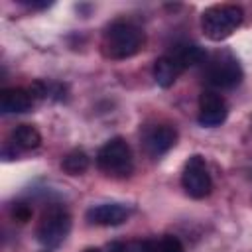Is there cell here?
<instances>
[{
  "label": "cell",
  "instance_id": "obj_1",
  "mask_svg": "<svg viewBox=\"0 0 252 252\" xmlns=\"http://www.w3.org/2000/svg\"><path fill=\"white\" fill-rule=\"evenodd\" d=\"M144 43V32L132 22H112L102 37V51L110 59H126L140 51Z\"/></svg>",
  "mask_w": 252,
  "mask_h": 252
},
{
  "label": "cell",
  "instance_id": "obj_2",
  "mask_svg": "<svg viewBox=\"0 0 252 252\" xmlns=\"http://www.w3.org/2000/svg\"><path fill=\"white\" fill-rule=\"evenodd\" d=\"M242 20H244V12L240 6L217 4L203 12L201 30L209 39L220 41V39H226L228 35H232V32H236V28L242 24Z\"/></svg>",
  "mask_w": 252,
  "mask_h": 252
},
{
  "label": "cell",
  "instance_id": "obj_3",
  "mask_svg": "<svg viewBox=\"0 0 252 252\" xmlns=\"http://www.w3.org/2000/svg\"><path fill=\"white\" fill-rule=\"evenodd\" d=\"M96 165L112 177H128L134 169V158L128 142L120 136L110 138L96 152Z\"/></svg>",
  "mask_w": 252,
  "mask_h": 252
},
{
  "label": "cell",
  "instance_id": "obj_4",
  "mask_svg": "<svg viewBox=\"0 0 252 252\" xmlns=\"http://www.w3.org/2000/svg\"><path fill=\"white\" fill-rule=\"evenodd\" d=\"M71 230V217L61 205H51L43 211L37 224V240L45 248H57Z\"/></svg>",
  "mask_w": 252,
  "mask_h": 252
},
{
  "label": "cell",
  "instance_id": "obj_5",
  "mask_svg": "<svg viewBox=\"0 0 252 252\" xmlns=\"http://www.w3.org/2000/svg\"><path fill=\"white\" fill-rule=\"evenodd\" d=\"M181 185L185 193L193 199H205L213 189V179L207 169V161L203 156L193 154L183 165L181 171Z\"/></svg>",
  "mask_w": 252,
  "mask_h": 252
},
{
  "label": "cell",
  "instance_id": "obj_6",
  "mask_svg": "<svg viewBox=\"0 0 252 252\" xmlns=\"http://www.w3.org/2000/svg\"><path fill=\"white\" fill-rule=\"evenodd\" d=\"M207 81L213 87L219 89H232L236 85H240L242 81V67L238 63V59L230 53H217L205 71Z\"/></svg>",
  "mask_w": 252,
  "mask_h": 252
},
{
  "label": "cell",
  "instance_id": "obj_7",
  "mask_svg": "<svg viewBox=\"0 0 252 252\" xmlns=\"http://www.w3.org/2000/svg\"><path fill=\"white\" fill-rule=\"evenodd\" d=\"M228 114V106L224 102V98L213 91H205L199 96V124L205 128H215L220 126L226 120Z\"/></svg>",
  "mask_w": 252,
  "mask_h": 252
},
{
  "label": "cell",
  "instance_id": "obj_8",
  "mask_svg": "<svg viewBox=\"0 0 252 252\" xmlns=\"http://www.w3.org/2000/svg\"><path fill=\"white\" fill-rule=\"evenodd\" d=\"M130 217V209L122 203H100L87 211V220L98 226H118Z\"/></svg>",
  "mask_w": 252,
  "mask_h": 252
},
{
  "label": "cell",
  "instance_id": "obj_9",
  "mask_svg": "<svg viewBox=\"0 0 252 252\" xmlns=\"http://www.w3.org/2000/svg\"><path fill=\"white\" fill-rule=\"evenodd\" d=\"M175 140H177V132L173 126L169 124H158V126H152L146 136H144V146H146V152L154 158L169 152L173 146H175Z\"/></svg>",
  "mask_w": 252,
  "mask_h": 252
},
{
  "label": "cell",
  "instance_id": "obj_10",
  "mask_svg": "<svg viewBox=\"0 0 252 252\" xmlns=\"http://www.w3.org/2000/svg\"><path fill=\"white\" fill-rule=\"evenodd\" d=\"M33 104L30 91L24 89H4L0 93V110L4 114H22L28 112Z\"/></svg>",
  "mask_w": 252,
  "mask_h": 252
},
{
  "label": "cell",
  "instance_id": "obj_11",
  "mask_svg": "<svg viewBox=\"0 0 252 252\" xmlns=\"http://www.w3.org/2000/svg\"><path fill=\"white\" fill-rule=\"evenodd\" d=\"M179 73H181V67L173 59V55H163V57L156 59V63H154V79L163 89L171 87L177 81Z\"/></svg>",
  "mask_w": 252,
  "mask_h": 252
},
{
  "label": "cell",
  "instance_id": "obj_12",
  "mask_svg": "<svg viewBox=\"0 0 252 252\" xmlns=\"http://www.w3.org/2000/svg\"><path fill=\"white\" fill-rule=\"evenodd\" d=\"M12 144L20 150H35L41 144V134L32 124H20L12 132Z\"/></svg>",
  "mask_w": 252,
  "mask_h": 252
},
{
  "label": "cell",
  "instance_id": "obj_13",
  "mask_svg": "<svg viewBox=\"0 0 252 252\" xmlns=\"http://www.w3.org/2000/svg\"><path fill=\"white\" fill-rule=\"evenodd\" d=\"M205 57H207L205 49H203L201 45H195V43H191V45H181V47L173 53V59L177 61V65L181 67V71L187 69V67H193V65H197V63H203Z\"/></svg>",
  "mask_w": 252,
  "mask_h": 252
},
{
  "label": "cell",
  "instance_id": "obj_14",
  "mask_svg": "<svg viewBox=\"0 0 252 252\" xmlns=\"http://www.w3.org/2000/svg\"><path fill=\"white\" fill-rule=\"evenodd\" d=\"M61 167H63V171H67L69 175H79V173L87 171V167H89V156H87L83 150H73V152H69V154L63 158Z\"/></svg>",
  "mask_w": 252,
  "mask_h": 252
},
{
  "label": "cell",
  "instance_id": "obj_15",
  "mask_svg": "<svg viewBox=\"0 0 252 252\" xmlns=\"http://www.w3.org/2000/svg\"><path fill=\"white\" fill-rule=\"evenodd\" d=\"M110 252H158V240H134V242H112Z\"/></svg>",
  "mask_w": 252,
  "mask_h": 252
},
{
  "label": "cell",
  "instance_id": "obj_16",
  "mask_svg": "<svg viewBox=\"0 0 252 252\" xmlns=\"http://www.w3.org/2000/svg\"><path fill=\"white\" fill-rule=\"evenodd\" d=\"M158 252H185V248L177 236L165 234L158 240Z\"/></svg>",
  "mask_w": 252,
  "mask_h": 252
},
{
  "label": "cell",
  "instance_id": "obj_17",
  "mask_svg": "<svg viewBox=\"0 0 252 252\" xmlns=\"http://www.w3.org/2000/svg\"><path fill=\"white\" fill-rule=\"evenodd\" d=\"M12 217H14V220H18V222H28V220L32 219V207L26 205V203H16V205L12 207Z\"/></svg>",
  "mask_w": 252,
  "mask_h": 252
},
{
  "label": "cell",
  "instance_id": "obj_18",
  "mask_svg": "<svg viewBox=\"0 0 252 252\" xmlns=\"http://www.w3.org/2000/svg\"><path fill=\"white\" fill-rule=\"evenodd\" d=\"M22 4H26V6H30V8H47V6H51V2H47V0H43V2H37V0H20Z\"/></svg>",
  "mask_w": 252,
  "mask_h": 252
},
{
  "label": "cell",
  "instance_id": "obj_19",
  "mask_svg": "<svg viewBox=\"0 0 252 252\" xmlns=\"http://www.w3.org/2000/svg\"><path fill=\"white\" fill-rule=\"evenodd\" d=\"M85 252H100V250H96V248H87Z\"/></svg>",
  "mask_w": 252,
  "mask_h": 252
}]
</instances>
